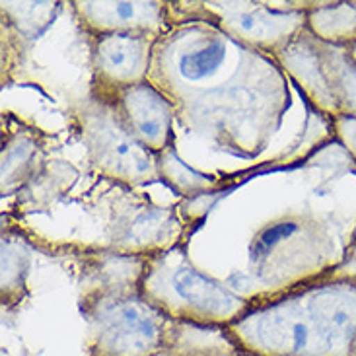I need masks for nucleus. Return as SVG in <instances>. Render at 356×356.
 <instances>
[{"label": "nucleus", "mask_w": 356, "mask_h": 356, "mask_svg": "<svg viewBox=\"0 0 356 356\" xmlns=\"http://www.w3.org/2000/svg\"><path fill=\"white\" fill-rule=\"evenodd\" d=\"M312 33L333 45H356V2L318 8L309 16Z\"/></svg>", "instance_id": "7"}, {"label": "nucleus", "mask_w": 356, "mask_h": 356, "mask_svg": "<svg viewBox=\"0 0 356 356\" xmlns=\"http://www.w3.org/2000/svg\"><path fill=\"white\" fill-rule=\"evenodd\" d=\"M127 111L131 125L135 127L136 133L145 140H148L150 145L164 143L170 125V109L156 92L145 86H138L133 92L129 90Z\"/></svg>", "instance_id": "5"}, {"label": "nucleus", "mask_w": 356, "mask_h": 356, "mask_svg": "<svg viewBox=\"0 0 356 356\" xmlns=\"http://www.w3.org/2000/svg\"><path fill=\"white\" fill-rule=\"evenodd\" d=\"M335 129H337L339 138L343 140V145L347 146V150L355 156L356 160V119L339 117V119H335Z\"/></svg>", "instance_id": "11"}, {"label": "nucleus", "mask_w": 356, "mask_h": 356, "mask_svg": "<svg viewBox=\"0 0 356 356\" xmlns=\"http://www.w3.org/2000/svg\"><path fill=\"white\" fill-rule=\"evenodd\" d=\"M170 356H240V348L232 343L228 335L224 341L212 335H209V339L193 335V341H183L179 345L175 343Z\"/></svg>", "instance_id": "9"}, {"label": "nucleus", "mask_w": 356, "mask_h": 356, "mask_svg": "<svg viewBox=\"0 0 356 356\" xmlns=\"http://www.w3.org/2000/svg\"><path fill=\"white\" fill-rule=\"evenodd\" d=\"M348 51H350V57H353V60L356 63V45H350V47H348Z\"/></svg>", "instance_id": "12"}, {"label": "nucleus", "mask_w": 356, "mask_h": 356, "mask_svg": "<svg viewBox=\"0 0 356 356\" xmlns=\"http://www.w3.org/2000/svg\"><path fill=\"white\" fill-rule=\"evenodd\" d=\"M224 333L248 356H350L356 337V280L309 286L248 312Z\"/></svg>", "instance_id": "1"}, {"label": "nucleus", "mask_w": 356, "mask_h": 356, "mask_svg": "<svg viewBox=\"0 0 356 356\" xmlns=\"http://www.w3.org/2000/svg\"><path fill=\"white\" fill-rule=\"evenodd\" d=\"M224 58H226V45L222 41H214L195 53L183 55L179 60V72L183 78H187L191 82L202 80V78L214 74L224 63Z\"/></svg>", "instance_id": "8"}, {"label": "nucleus", "mask_w": 356, "mask_h": 356, "mask_svg": "<svg viewBox=\"0 0 356 356\" xmlns=\"http://www.w3.org/2000/svg\"><path fill=\"white\" fill-rule=\"evenodd\" d=\"M99 162L115 165L117 172H125L127 175H148L150 172L148 152L125 129H113L111 123L99 133Z\"/></svg>", "instance_id": "6"}, {"label": "nucleus", "mask_w": 356, "mask_h": 356, "mask_svg": "<svg viewBox=\"0 0 356 356\" xmlns=\"http://www.w3.org/2000/svg\"><path fill=\"white\" fill-rule=\"evenodd\" d=\"M168 345L164 316L140 300H115L92 316L90 356H156Z\"/></svg>", "instance_id": "2"}, {"label": "nucleus", "mask_w": 356, "mask_h": 356, "mask_svg": "<svg viewBox=\"0 0 356 356\" xmlns=\"http://www.w3.org/2000/svg\"><path fill=\"white\" fill-rule=\"evenodd\" d=\"M148 49L143 38L107 35L99 43V70L115 84H133L143 76Z\"/></svg>", "instance_id": "4"}, {"label": "nucleus", "mask_w": 356, "mask_h": 356, "mask_svg": "<svg viewBox=\"0 0 356 356\" xmlns=\"http://www.w3.org/2000/svg\"><path fill=\"white\" fill-rule=\"evenodd\" d=\"M298 228L300 224H296V222L292 220L277 222V224H273L269 228H265V230L261 232L259 236L255 238L253 245H251V261L259 263V261L265 259L267 255H270V251L279 245L280 241L289 240L290 236L298 230Z\"/></svg>", "instance_id": "10"}, {"label": "nucleus", "mask_w": 356, "mask_h": 356, "mask_svg": "<svg viewBox=\"0 0 356 356\" xmlns=\"http://www.w3.org/2000/svg\"><path fill=\"white\" fill-rule=\"evenodd\" d=\"M350 356H356V337H355V343H353V348H350Z\"/></svg>", "instance_id": "13"}, {"label": "nucleus", "mask_w": 356, "mask_h": 356, "mask_svg": "<svg viewBox=\"0 0 356 356\" xmlns=\"http://www.w3.org/2000/svg\"><path fill=\"white\" fill-rule=\"evenodd\" d=\"M294 53V67H300L296 74L319 109L335 119H356V63L348 47L309 33Z\"/></svg>", "instance_id": "3"}]
</instances>
